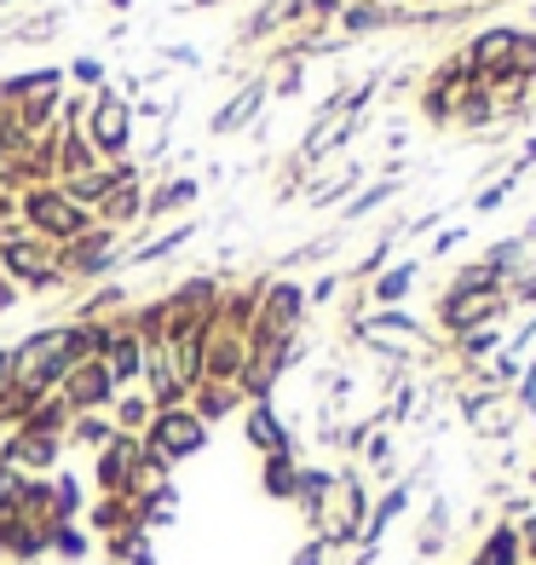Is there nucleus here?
Masks as SVG:
<instances>
[{
	"instance_id": "nucleus-3",
	"label": "nucleus",
	"mask_w": 536,
	"mask_h": 565,
	"mask_svg": "<svg viewBox=\"0 0 536 565\" xmlns=\"http://www.w3.org/2000/svg\"><path fill=\"white\" fill-rule=\"evenodd\" d=\"M294 484H300L294 456H266V491L271 497H294Z\"/></svg>"
},
{
	"instance_id": "nucleus-4",
	"label": "nucleus",
	"mask_w": 536,
	"mask_h": 565,
	"mask_svg": "<svg viewBox=\"0 0 536 565\" xmlns=\"http://www.w3.org/2000/svg\"><path fill=\"white\" fill-rule=\"evenodd\" d=\"M53 554L82 559V554H87V536H82V531H69V525H53Z\"/></svg>"
},
{
	"instance_id": "nucleus-2",
	"label": "nucleus",
	"mask_w": 536,
	"mask_h": 565,
	"mask_svg": "<svg viewBox=\"0 0 536 565\" xmlns=\"http://www.w3.org/2000/svg\"><path fill=\"white\" fill-rule=\"evenodd\" d=\"M243 433H248V445L266 450V456H294V439H289V427L271 416V404H254L248 422H243Z\"/></svg>"
},
{
	"instance_id": "nucleus-6",
	"label": "nucleus",
	"mask_w": 536,
	"mask_h": 565,
	"mask_svg": "<svg viewBox=\"0 0 536 565\" xmlns=\"http://www.w3.org/2000/svg\"><path fill=\"white\" fill-rule=\"evenodd\" d=\"M519 548H525V565H536V513L519 525Z\"/></svg>"
},
{
	"instance_id": "nucleus-5",
	"label": "nucleus",
	"mask_w": 536,
	"mask_h": 565,
	"mask_svg": "<svg viewBox=\"0 0 536 565\" xmlns=\"http://www.w3.org/2000/svg\"><path fill=\"white\" fill-rule=\"evenodd\" d=\"M410 277H416V266H398L393 277H380V289H375V300L387 306V300H398L404 289H410Z\"/></svg>"
},
{
	"instance_id": "nucleus-7",
	"label": "nucleus",
	"mask_w": 536,
	"mask_h": 565,
	"mask_svg": "<svg viewBox=\"0 0 536 565\" xmlns=\"http://www.w3.org/2000/svg\"><path fill=\"white\" fill-rule=\"evenodd\" d=\"M323 554H329L323 543H305V548L294 554V565H323Z\"/></svg>"
},
{
	"instance_id": "nucleus-1",
	"label": "nucleus",
	"mask_w": 536,
	"mask_h": 565,
	"mask_svg": "<svg viewBox=\"0 0 536 565\" xmlns=\"http://www.w3.org/2000/svg\"><path fill=\"white\" fill-rule=\"evenodd\" d=\"M202 445H208V422L196 416V409H157V422H150V450H157L162 461H185L196 456Z\"/></svg>"
}]
</instances>
